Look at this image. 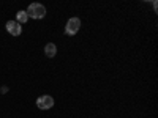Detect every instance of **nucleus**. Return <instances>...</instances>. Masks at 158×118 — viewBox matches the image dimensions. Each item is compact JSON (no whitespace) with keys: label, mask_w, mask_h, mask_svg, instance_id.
<instances>
[{"label":"nucleus","mask_w":158,"mask_h":118,"mask_svg":"<svg viewBox=\"0 0 158 118\" xmlns=\"http://www.w3.org/2000/svg\"><path fill=\"white\" fill-rule=\"evenodd\" d=\"M25 13H27V16L32 18V19H43L46 16V8L41 3H30L29 8L25 10Z\"/></svg>","instance_id":"obj_1"},{"label":"nucleus","mask_w":158,"mask_h":118,"mask_svg":"<svg viewBox=\"0 0 158 118\" xmlns=\"http://www.w3.org/2000/svg\"><path fill=\"white\" fill-rule=\"evenodd\" d=\"M79 29H81V19L79 18H70L67 25H65V33L68 36H73L79 32Z\"/></svg>","instance_id":"obj_2"},{"label":"nucleus","mask_w":158,"mask_h":118,"mask_svg":"<svg viewBox=\"0 0 158 118\" xmlns=\"http://www.w3.org/2000/svg\"><path fill=\"white\" fill-rule=\"evenodd\" d=\"M54 106V98L49 96V95H43L36 99V107L41 109V110H48Z\"/></svg>","instance_id":"obj_3"},{"label":"nucleus","mask_w":158,"mask_h":118,"mask_svg":"<svg viewBox=\"0 0 158 118\" xmlns=\"http://www.w3.org/2000/svg\"><path fill=\"white\" fill-rule=\"evenodd\" d=\"M6 30L13 36H19L22 33V25L19 22H16V21H8L6 22Z\"/></svg>","instance_id":"obj_4"},{"label":"nucleus","mask_w":158,"mask_h":118,"mask_svg":"<svg viewBox=\"0 0 158 118\" xmlns=\"http://www.w3.org/2000/svg\"><path fill=\"white\" fill-rule=\"evenodd\" d=\"M44 54H46V57H49V58L56 57V54H57V46H56L54 43H48V44L44 46Z\"/></svg>","instance_id":"obj_5"},{"label":"nucleus","mask_w":158,"mask_h":118,"mask_svg":"<svg viewBox=\"0 0 158 118\" xmlns=\"http://www.w3.org/2000/svg\"><path fill=\"white\" fill-rule=\"evenodd\" d=\"M27 19H29V16H27V13H25V11H18L16 13V22H19L21 25L27 22Z\"/></svg>","instance_id":"obj_6"},{"label":"nucleus","mask_w":158,"mask_h":118,"mask_svg":"<svg viewBox=\"0 0 158 118\" xmlns=\"http://www.w3.org/2000/svg\"><path fill=\"white\" fill-rule=\"evenodd\" d=\"M156 8H158V2H153V10L156 11Z\"/></svg>","instance_id":"obj_7"}]
</instances>
